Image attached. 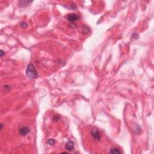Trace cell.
I'll list each match as a JSON object with an SVG mask.
<instances>
[{
    "mask_svg": "<svg viewBox=\"0 0 154 154\" xmlns=\"http://www.w3.org/2000/svg\"><path fill=\"white\" fill-rule=\"evenodd\" d=\"M26 75L29 78L32 79V80L37 78L38 77L37 72L35 67L32 64H29L27 66V68L26 69Z\"/></svg>",
    "mask_w": 154,
    "mask_h": 154,
    "instance_id": "6da1fadb",
    "label": "cell"
},
{
    "mask_svg": "<svg viewBox=\"0 0 154 154\" xmlns=\"http://www.w3.org/2000/svg\"><path fill=\"white\" fill-rule=\"evenodd\" d=\"M80 18V16L75 13H71L66 16V19L70 22H75Z\"/></svg>",
    "mask_w": 154,
    "mask_h": 154,
    "instance_id": "7a4b0ae2",
    "label": "cell"
},
{
    "mask_svg": "<svg viewBox=\"0 0 154 154\" xmlns=\"http://www.w3.org/2000/svg\"><path fill=\"white\" fill-rule=\"evenodd\" d=\"M91 134L93 136L94 140L96 141V142H99L101 140V134H100L99 132L98 131L96 130V129H93L91 131Z\"/></svg>",
    "mask_w": 154,
    "mask_h": 154,
    "instance_id": "3957f363",
    "label": "cell"
},
{
    "mask_svg": "<svg viewBox=\"0 0 154 154\" xmlns=\"http://www.w3.org/2000/svg\"><path fill=\"white\" fill-rule=\"evenodd\" d=\"M74 143H73L72 141H71V140H69V141L66 143V144H65V148H66V149H67V150H69V151H72V150L74 149Z\"/></svg>",
    "mask_w": 154,
    "mask_h": 154,
    "instance_id": "277c9868",
    "label": "cell"
},
{
    "mask_svg": "<svg viewBox=\"0 0 154 154\" xmlns=\"http://www.w3.org/2000/svg\"><path fill=\"white\" fill-rule=\"evenodd\" d=\"M29 132H30V129L27 126H24L19 129V134L22 136H27Z\"/></svg>",
    "mask_w": 154,
    "mask_h": 154,
    "instance_id": "5b68a950",
    "label": "cell"
},
{
    "mask_svg": "<svg viewBox=\"0 0 154 154\" xmlns=\"http://www.w3.org/2000/svg\"><path fill=\"white\" fill-rule=\"evenodd\" d=\"M33 3V1H19L18 2L19 7H24L27 6L28 5H29V4H31Z\"/></svg>",
    "mask_w": 154,
    "mask_h": 154,
    "instance_id": "8992f818",
    "label": "cell"
},
{
    "mask_svg": "<svg viewBox=\"0 0 154 154\" xmlns=\"http://www.w3.org/2000/svg\"><path fill=\"white\" fill-rule=\"evenodd\" d=\"M110 153H111V154H121V150H119L117 148L113 147V148L110 149Z\"/></svg>",
    "mask_w": 154,
    "mask_h": 154,
    "instance_id": "52a82bcc",
    "label": "cell"
},
{
    "mask_svg": "<svg viewBox=\"0 0 154 154\" xmlns=\"http://www.w3.org/2000/svg\"><path fill=\"white\" fill-rule=\"evenodd\" d=\"M48 143L49 145H51V146H52V145H54V144H55V140H54V139H49V140H48Z\"/></svg>",
    "mask_w": 154,
    "mask_h": 154,
    "instance_id": "ba28073f",
    "label": "cell"
},
{
    "mask_svg": "<svg viewBox=\"0 0 154 154\" xmlns=\"http://www.w3.org/2000/svg\"><path fill=\"white\" fill-rule=\"evenodd\" d=\"M21 26L22 27H23V28H27V27H28V25H27V23L26 22H22L21 24Z\"/></svg>",
    "mask_w": 154,
    "mask_h": 154,
    "instance_id": "9c48e42d",
    "label": "cell"
},
{
    "mask_svg": "<svg viewBox=\"0 0 154 154\" xmlns=\"http://www.w3.org/2000/svg\"><path fill=\"white\" fill-rule=\"evenodd\" d=\"M4 54H5V52H4V51L2 50L1 49V53H0V57H3Z\"/></svg>",
    "mask_w": 154,
    "mask_h": 154,
    "instance_id": "30bf717a",
    "label": "cell"
},
{
    "mask_svg": "<svg viewBox=\"0 0 154 154\" xmlns=\"http://www.w3.org/2000/svg\"><path fill=\"white\" fill-rule=\"evenodd\" d=\"M3 127H4V125H3V123H1V124H0V129L2 130L3 128Z\"/></svg>",
    "mask_w": 154,
    "mask_h": 154,
    "instance_id": "8fae6325",
    "label": "cell"
}]
</instances>
